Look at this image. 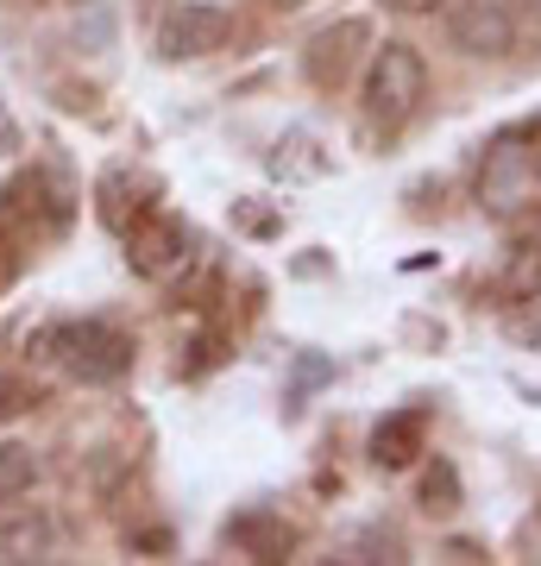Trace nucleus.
I'll list each match as a JSON object with an SVG mask.
<instances>
[{
    "label": "nucleus",
    "mask_w": 541,
    "mask_h": 566,
    "mask_svg": "<svg viewBox=\"0 0 541 566\" xmlns=\"http://www.w3.org/2000/svg\"><path fill=\"white\" fill-rule=\"evenodd\" d=\"M25 359L58 365L76 385H121L133 371V359H139V346L114 322H51L25 334Z\"/></svg>",
    "instance_id": "nucleus-1"
},
{
    "label": "nucleus",
    "mask_w": 541,
    "mask_h": 566,
    "mask_svg": "<svg viewBox=\"0 0 541 566\" xmlns=\"http://www.w3.org/2000/svg\"><path fill=\"white\" fill-rule=\"evenodd\" d=\"M422 95H428V63H422L416 44H378L372 51V63H365V88H360V114L365 126H403L409 114L422 107Z\"/></svg>",
    "instance_id": "nucleus-2"
},
{
    "label": "nucleus",
    "mask_w": 541,
    "mask_h": 566,
    "mask_svg": "<svg viewBox=\"0 0 541 566\" xmlns=\"http://www.w3.org/2000/svg\"><path fill=\"white\" fill-rule=\"evenodd\" d=\"M63 227H70V196L44 170H25L0 189V245L7 252H32Z\"/></svg>",
    "instance_id": "nucleus-3"
},
{
    "label": "nucleus",
    "mask_w": 541,
    "mask_h": 566,
    "mask_svg": "<svg viewBox=\"0 0 541 566\" xmlns=\"http://www.w3.org/2000/svg\"><path fill=\"white\" fill-rule=\"evenodd\" d=\"M535 182H541L535 139L503 133V139H491V151L479 164V208L485 214H517V208L535 202Z\"/></svg>",
    "instance_id": "nucleus-4"
},
{
    "label": "nucleus",
    "mask_w": 541,
    "mask_h": 566,
    "mask_svg": "<svg viewBox=\"0 0 541 566\" xmlns=\"http://www.w3.org/2000/svg\"><path fill=\"white\" fill-rule=\"evenodd\" d=\"M233 39V13L215 7V0H177L158 25V57L164 63H183V57H208Z\"/></svg>",
    "instance_id": "nucleus-5"
},
{
    "label": "nucleus",
    "mask_w": 541,
    "mask_h": 566,
    "mask_svg": "<svg viewBox=\"0 0 541 566\" xmlns=\"http://www.w3.org/2000/svg\"><path fill=\"white\" fill-rule=\"evenodd\" d=\"M189 252H196V233L183 221H170V214H145V221L126 227V264L152 283L177 277L183 264H189Z\"/></svg>",
    "instance_id": "nucleus-6"
},
{
    "label": "nucleus",
    "mask_w": 541,
    "mask_h": 566,
    "mask_svg": "<svg viewBox=\"0 0 541 566\" xmlns=\"http://www.w3.org/2000/svg\"><path fill=\"white\" fill-rule=\"evenodd\" d=\"M447 39L460 44L466 57H503V51L517 44V20H510L503 0H454Z\"/></svg>",
    "instance_id": "nucleus-7"
},
{
    "label": "nucleus",
    "mask_w": 541,
    "mask_h": 566,
    "mask_svg": "<svg viewBox=\"0 0 541 566\" xmlns=\"http://www.w3.org/2000/svg\"><path fill=\"white\" fill-rule=\"evenodd\" d=\"M365 51H372V25H365V20H341V25H327V32H315V39H309L302 70H309V82H315V88H341V82L360 70Z\"/></svg>",
    "instance_id": "nucleus-8"
},
{
    "label": "nucleus",
    "mask_w": 541,
    "mask_h": 566,
    "mask_svg": "<svg viewBox=\"0 0 541 566\" xmlns=\"http://www.w3.org/2000/svg\"><path fill=\"white\" fill-rule=\"evenodd\" d=\"M152 196H158V189H152V177H133V170H107V177H101V189H95L101 227L126 240V227L152 214Z\"/></svg>",
    "instance_id": "nucleus-9"
},
{
    "label": "nucleus",
    "mask_w": 541,
    "mask_h": 566,
    "mask_svg": "<svg viewBox=\"0 0 541 566\" xmlns=\"http://www.w3.org/2000/svg\"><path fill=\"white\" fill-rule=\"evenodd\" d=\"M422 447H428L422 409H397V416H384V422L372 428V465H378V472H409Z\"/></svg>",
    "instance_id": "nucleus-10"
},
{
    "label": "nucleus",
    "mask_w": 541,
    "mask_h": 566,
    "mask_svg": "<svg viewBox=\"0 0 541 566\" xmlns=\"http://www.w3.org/2000/svg\"><path fill=\"white\" fill-rule=\"evenodd\" d=\"M227 542H233V547H246L252 560H283L296 535H290V528H283L278 516H264V510H252V516H240V523H227Z\"/></svg>",
    "instance_id": "nucleus-11"
},
{
    "label": "nucleus",
    "mask_w": 541,
    "mask_h": 566,
    "mask_svg": "<svg viewBox=\"0 0 541 566\" xmlns=\"http://www.w3.org/2000/svg\"><path fill=\"white\" fill-rule=\"evenodd\" d=\"M51 554V516H0V566L44 560Z\"/></svg>",
    "instance_id": "nucleus-12"
},
{
    "label": "nucleus",
    "mask_w": 541,
    "mask_h": 566,
    "mask_svg": "<svg viewBox=\"0 0 541 566\" xmlns=\"http://www.w3.org/2000/svg\"><path fill=\"white\" fill-rule=\"evenodd\" d=\"M510 296H541V214L535 227L517 233V259H510Z\"/></svg>",
    "instance_id": "nucleus-13"
},
{
    "label": "nucleus",
    "mask_w": 541,
    "mask_h": 566,
    "mask_svg": "<svg viewBox=\"0 0 541 566\" xmlns=\"http://www.w3.org/2000/svg\"><path fill=\"white\" fill-rule=\"evenodd\" d=\"M460 504H466L460 472H454L447 460H435L428 472H422V510H428V516H454Z\"/></svg>",
    "instance_id": "nucleus-14"
},
{
    "label": "nucleus",
    "mask_w": 541,
    "mask_h": 566,
    "mask_svg": "<svg viewBox=\"0 0 541 566\" xmlns=\"http://www.w3.org/2000/svg\"><path fill=\"white\" fill-rule=\"evenodd\" d=\"M32 479H39V460H32V447H0V504H13V497H25L32 491Z\"/></svg>",
    "instance_id": "nucleus-15"
},
{
    "label": "nucleus",
    "mask_w": 541,
    "mask_h": 566,
    "mask_svg": "<svg viewBox=\"0 0 541 566\" xmlns=\"http://www.w3.org/2000/svg\"><path fill=\"white\" fill-rule=\"evenodd\" d=\"M309 151H315V139H309V133H290V139L271 151V170H278V177H321L327 158H309Z\"/></svg>",
    "instance_id": "nucleus-16"
},
{
    "label": "nucleus",
    "mask_w": 541,
    "mask_h": 566,
    "mask_svg": "<svg viewBox=\"0 0 541 566\" xmlns=\"http://www.w3.org/2000/svg\"><path fill=\"white\" fill-rule=\"evenodd\" d=\"M25 409H32V390H25L20 378H0V422H13Z\"/></svg>",
    "instance_id": "nucleus-17"
},
{
    "label": "nucleus",
    "mask_w": 541,
    "mask_h": 566,
    "mask_svg": "<svg viewBox=\"0 0 541 566\" xmlns=\"http://www.w3.org/2000/svg\"><path fill=\"white\" fill-rule=\"evenodd\" d=\"M233 214H240L246 233H278V214H264V208H252V202H240Z\"/></svg>",
    "instance_id": "nucleus-18"
},
{
    "label": "nucleus",
    "mask_w": 541,
    "mask_h": 566,
    "mask_svg": "<svg viewBox=\"0 0 541 566\" xmlns=\"http://www.w3.org/2000/svg\"><path fill=\"white\" fill-rule=\"evenodd\" d=\"M0 151H20V126L7 114V102H0Z\"/></svg>",
    "instance_id": "nucleus-19"
},
{
    "label": "nucleus",
    "mask_w": 541,
    "mask_h": 566,
    "mask_svg": "<svg viewBox=\"0 0 541 566\" xmlns=\"http://www.w3.org/2000/svg\"><path fill=\"white\" fill-rule=\"evenodd\" d=\"M13 277H20V252H7V245H0V290H7Z\"/></svg>",
    "instance_id": "nucleus-20"
},
{
    "label": "nucleus",
    "mask_w": 541,
    "mask_h": 566,
    "mask_svg": "<svg viewBox=\"0 0 541 566\" xmlns=\"http://www.w3.org/2000/svg\"><path fill=\"white\" fill-rule=\"evenodd\" d=\"M384 7H397V13H435L441 0H384Z\"/></svg>",
    "instance_id": "nucleus-21"
},
{
    "label": "nucleus",
    "mask_w": 541,
    "mask_h": 566,
    "mask_svg": "<svg viewBox=\"0 0 541 566\" xmlns=\"http://www.w3.org/2000/svg\"><path fill=\"white\" fill-rule=\"evenodd\" d=\"M271 7H283V13H290V7H302V0H271Z\"/></svg>",
    "instance_id": "nucleus-22"
},
{
    "label": "nucleus",
    "mask_w": 541,
    "mask_h": 566,
    "mask_svg": "<svg viewBox=\"0 0 541 566\" xmlns=\"http://www.w3.org/2000/svg\"><path fill=\"white\" fill-rule=\"evenodd\" d=\"M503 7H522V0H503Z\"/></svg>",
    "instance_id": "nucleus-23"
}]
</instances>
